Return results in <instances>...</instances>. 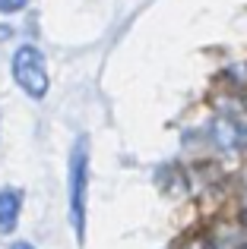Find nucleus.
<instances>
[{"label":"nucleus","mask_w":247,"mask_h":249,"mask_svg":"<svg viewBox=\"0 0 247 249\" xmlns=\"http://www.w3.org/2000/svg\"><path fill=\"white\" fill-rule=\"evenodd\" d=\"M67 196H70V224L76 231V240L86 237V199H89V139L80 136L70 152V177H67Z\"/></svg>","instance_id":"obj_1"},{"label":"nucleus","mask_w":247,"mask_h":249,"mask_svg":"<svg viewBox=\"0 0 247 249\" xmlns=\"http://www.w3.org/2000/svg\"><path fill=\"white\" fill-rule=\"evenodd\" d=\"M10 70H13V79H16V85H19V89H22L29 98L41 101V98L48 95L51 76H48V67H44V57H41V51H38V48H32V44L16 48Z\"/></svg>","instance_id":"obj_2"},{"label":"nucleus","mask_w":247,"mask_h":249,"mask_svg":"<svg viewBox=\"0 0 247 249\" xmlns=\"http://www.w3.org/2000/svg\"><path fill=\"white\" fill-rule=\"evenodd\" d=\"M19 212H22V193H19V189H13V186L0 189V237L16 231Z\"/></svg>","instance_id":"obj_3"},{"label":"nucleus","mask_w":247,"mask_h":249,"mask_svg":"<svg viewBox=\"0 0 247 249\" xmlns=\"http://www.w3.org/2000/svg\"><path fill=\"white\" fill-rule=\"evenodd\" d=\"M25 6V0H0V13H19Z\"/></svg>","instance_id":"obj_4"},{"label":"nucleus","mask_w":247,"mask_h":249,"mask_svg":"<svg viewBox=\"0 0 247 249\" xmlns=\"http://www.w3.org/2000/svg\"><path fill=\"white\" fill-rule=\"evenodd\" d=\"M10 249H35V246H32V243H13Z\"/></svg>","instance_id":"obj_5"}]
</instances>
